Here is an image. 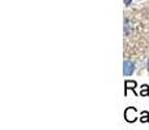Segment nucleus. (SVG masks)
Returning a JSON list of instances; mask_svg holds the SVG:
<instances>
[{
    "label": "nucleus",
    "mask_w": 149,
    "mask_h": 130,
    "mask_svg": "<svg viewBox=\"0 0 149 130\" xmlns=\"http://www.w3.org/2000/svg\"><path fill=\"white\" fill-rule=\"evenodd\" d=\"M141 122H149V112L148 111H143L141 112V117L139 118Z\"/></svg>",
    "instance_id": "nucleus-4"
},
{
    "label": "nucleus",
    "mask_w": 149,
    "mask_h": 130,
    "mask_svg": "<svg viewBox=\"0 0 149 130\" xmlns=\"http://www.w3.org/2000/svg\"><path fill=\"white\" fill-rule=\"evenodd\" d=\"M134 70H135V64L132 61L127 60V61L123 63V74L124 76H131V74L134 73Z\"/></svg>",
    "instance_id": "nucleus-2"
},
{
    "label": "nucleus",
    "mask_w": 149,
    "mask_h": 130,
    "mask_svg": "<svg viewBox=\"0 0 149 130\" xmlns=\"http://www.w3.org/2000/svg\"><path fill=\"white\" fill-rule=\"evenodd\" d=\"M123 1H124V4H126V5H128V4H130V3H131V1H132V0H123Z\"/></svg>",
    "instance_id": "nucleus-7"
},
{
    "label": "nucleus",
    "mask_w": 149,
    "mask_h": 130,
    "mask_svg": "<svg viewBox=\"0 0 149 130\" xmlns=\"http://www.w3.org/2000/svg\"><path fill=\"white\" fill-rule=\"evenodd\" d=\"M136 86H137V83L135 81H130V79L124 82V87H126V90H124V95L127 96V91H128V90H132V91L136 94Z\"/></svg>",
    "instance_id": "nucleus-3"
},
{
    "label": "nucleus",
    "mask_w": 149,
    "mask_h": 130,
    "mask_svg": "<svg viewBox=\"0 0 149 130\" xmlns=\"http://www.w3.org/2000/svg\"><path fill=\"white\" fill-rule=\"evenodd\" d=\"M124 33L130 34V26H128V22H127V21H124Z\"/></svg>",
    "instance_id": "nucleus-6"
},
{
    "label": "nucleus",
    "mask_w": 149,
    "mask_h": 130,
    "mask_svg": "<svg viewBox=\"0 0 149 130\" xmlns=\"http://www.w3.org/2000/svg\"><path fill=\"white\" fill-rule=\"evenodd\" d=\"M140 95H141V96H148V95H149V86H148V85H143V86H141Z\"/></svg>",
    "instance_id": "nucleus-5"
},
{
    "label": "nucleus",
    "mask_w": 149,
    "mask_h": 130,
    "mask_svg": "<svg viewBox=\"0 0 149 130\" xmlns=\"http://www.w3.org/2000/svg\"><path fill=\"white\" fill-rule=\"evenodd\" d=\"M148 72H149V60H148Z\"/></svg>",
    "instance_id": "nucleus-8"
},
{
    "label": "nucleus",
    "mask_w": 149,
    "mask_h": 130,
    "mask_svg": "<svg viewBox=\"0 0 149 130\" xmlns=\"http://www.w3.org/2000/svg\"><path fill=\"white\" fill-rule=\"evenodd\" d=\"M124 120L127 122H135L137 120V109L134 107H128L124 112Z\"/></svg>",
    "instance_id": "nucleus-1"
}]
</instances>
